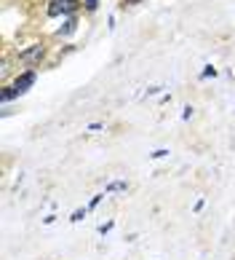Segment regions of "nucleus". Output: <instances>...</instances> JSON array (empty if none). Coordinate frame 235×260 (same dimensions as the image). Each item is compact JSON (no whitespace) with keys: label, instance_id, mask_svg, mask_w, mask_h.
Returning <instances> with one entry per match:
<instances>
[{"label":"nucleus","instance_id":"obj_1","mask_svg":"<svg viewBox=\"0 0 235 260\" xmlns=\"http://www.w3.org/2000/svg\"><path fill=\"white\" fill-rule=\"evenodd\" d=\"M75 8H77V0H51V6H48V14H51V16L72 14Z\"/></svg>","mask_w":235,"mask_h":260},{"label":"nucleus","instance_id":"obj_2","mask_svg":"<svg viewBox=\"0 0 235 260\" xmlns=\"http://www.w3.org/2000/svg\"><path fill=\"white\" fill-rule=\"evenodd\" d=\"M32 83H35V73L29 70V73H24V75H19V78L14 81V86H11V89H14V94H24V91H27Z\"/></svg>","mask_w":235,"mask_h":260},{"label":"nucleus","instance_id":"obj_3","mask_svg":"<svg viewBox=\"0 0 235 260\" xmlns=\"http://www.w3.org/2000/svg\"><path fill=\"white\" fill-rule=\"evenodd\" d=\"M41 56H43V46H32V49L19 51V59H24V62H37Z\"/></svg>","mask_w":235,"mask_h":260},{"label":"nucleus","instance_id":"obj_4","mask_svg":"<svg viewBox=\"0 0 235 260\" xmlns=\"http://www.w3.org/2000/svg\"><path fill=\"white\" fill-rule=\"evenodd\" d=\"M112 190H126V182H123V180L110 182V185H107V193H112Z\"/></svg>","mask_w":235,"mask_h":260},{"label":"nucleus","instance_id":"obj_5","mask_svg":"<svg viewBox=\"0 0 235 260\" xmlns=\"http://www.w3.org/2000/svg\"><path fill=\"white\" fill-rule=\"evenodd\" d=\"M83 217H86V209H75L70 220H72V223H77V220H83Z\"/></svg>","mask_w":235,"mask_h":260},{"label":"nucleus","instance_id":"obj_6","mask_svg":"<svg viewBox=\"0 0 235 260\" xmlns=\"http://www.w3.org/2000/svg\"><path fill=\"white\" fill-rule=\"evenodd\" d=\"M163 156H169V150H155L152 153V158H163Z\"/></svg>","mask_w":235,"mask_h":260},{"label":"nucleus","instance_id":"obj_7","mask_svg":"<svg viewBox=\"0 0 235 260\" xmlns=\"http://www.w3.org/2000/svg\"><path fill=\"white\" fill-rule=\"evenodd\" d=\"M86 8L88 11H96V0H86Z\"/></svg>","mask_w":235,"mask_h":260},{"label":"nucleus","instance_id":"obj_8","mask_svg":"<svg viewBox=\"0 0 235 260\" xmlns=\"http://www.w3.org/2000/svg\"><path fill=\"white\" fill-rule=\"evenodd\" d=\"M110 228H112V223H104V225H99V234H107Z\"/></svg>","mask_w":235,"mask_h":260},{"label":"nucleus","instance_id":"obj_9","mask_svg":"<svg viewBox=\"0 0 235 260\" xmlns=\"http://www.w3.org/2000/svg\"><path fill=\"white\" fill-rule=\"evenodd\" d=\"M129 3H136V0H129Z\"/></svg>","mask_w":235,"mask_h":260}]
</instances>
